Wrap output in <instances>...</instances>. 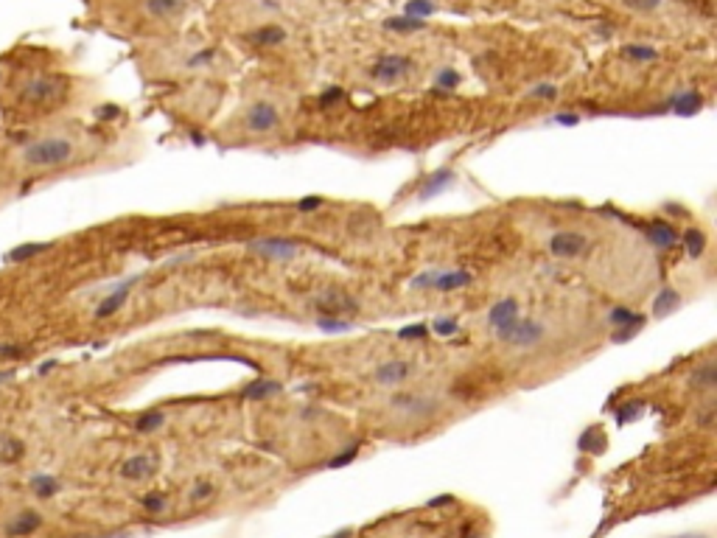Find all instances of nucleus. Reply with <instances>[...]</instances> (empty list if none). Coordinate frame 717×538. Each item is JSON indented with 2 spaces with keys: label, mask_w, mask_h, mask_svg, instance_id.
<instances>
[{
  "label": "nucleus",
  "mask_w": 717,
  "mask_h": 538,
  "mask_svg": "<svg viewBox=\"0 0 717 538\" xmlns=\"http://www.w3.org/2000/svg\"><path fill=\"white\" fill-rule=\"evenodd\" d=\"M73 157H76L73 140L59 137V135L40 137L23 149V163L34 165V168H59V165H68Z\"/></svg>",
  "instance_id": "obj_1"
},
{
  "label": "nucleus",
  "mask_w": 717,
  "mask_h": 538,
  "mask_svg": "<svg viewBox=\"0 0 717 538\" xmlns=\"http://www.w3.org/2000/svg\"><path fill=\"white\" fill-rule=\"evenodd\" d=\"M20 101L26 107H37V110H45V107H54L59 104L65 96H68V79L59 76V73H40L34 79H29L23 87H20Z\"/></svg>",
  "instance_id": "obj_2"
},
{
  "label": "nucleus",
  "mask_w": 717,
  "mask_h": 538,
  "mask_svg": "<svg viewBox=\"0 0 717 538\" xmlns=\"http://www.w3.org/2000/svg\"><path fill=\"white\" fill-rule=\"evenodd\" d=\"M496 336L507 345H515V348H532L544 339V325L541 322H532V320H521L515 317L513 322H507L504 328H496Z\"/></svg>",
  "instance_id": "obj_3"
},
{
  "label": "nucleus",
  "mask_w": 717,
  "mask_h": 538,
  "mask_svg": "<svg viewBox=\"0 0 717 538\" xmlns=\"http://www.w3.org/2000/svg\"><path fill=\"white\" fill-rule=\"evenodd\" d=\"M314 308L319 311V317H336V320H342V317H350V314L358 311V300H356L353 294H347V292L328 289V292H322V294L314 297Z\"/></svg>",
  "instance_id": "obj_4"
},
{
  "label": "nucleus",
  "mask_w": 717,
  "mask_h": 538,
  "mask_svg": "<svg viewBox=\"0 0 717 538\" xmlns=\"http://www.w3.org/2000/svg\"><path fill=\"white\" fill-rule=\"evenodd\" d=\"M589 247H591V239L578 230H558L550 239V253L558 258H580L589 253Z\"/></svg>",
  "instance_id": "obj_5"
},
{
  "label": "nucleus",
  "mask_w": 717,
  "mask_h": 538,
  "mask_svg": "<svg viewBox=\"0 0 717 538\" xmlns=\"http://www.w3.org/2000/svg\"><path fill=\"white\" fill-rule=\"evenodd\" d=\"M409 68H412V62H409L407 57H401V54H387V57H382V59L370 68V79L379 82V84H395L398 79H404V76L409 73Z\"/></svg>",
  "instance_id": "obj_6"
},
{
  "label": "nucleus",
  "mask_w": 717,
  "mask_h": 538,
  "mask_svg": "<svg viewBox=\"0 0 717 538\" xmlns=\"http://www.w3.org/2000/svg\"><path fill=\"white\" fill-rule=\"evenodd\" d=\"M45 524V516L34 507H26L20 513H15L6 524H3V535L6 538H31L34 532H40Z\"/></svg>",
  "instance_id": "obj_7"
},
{
  "label": "nucleus",
  "mask_w": 717,
  "mask_h": 538,
  "mask_svg": "<svg viewBox=\"0 0 717 538\" xmlns=\"http://www.w3.org/2000/svg\"><path fill=\"white\" fill-rule=\"evenodd\" d=\"M244 124H247L250 132L264 135V132H272V129L280 126V112L269 101H255V104H250V110L244 115Z\"/></svg>",
  "instance_id": "obj_8"
},
{
  "label": "nucleus",
  "mask_w": 717,
  "mask_h": 538,
  "mask_svg": "<svg viewBox=\"0 0 717 538\" xmlns=\"http://www.w3.org/2000/svg\"><path fill=\"white\" fill-rule=\"evenodd\" d=\"M140 281V275H132V278H126L123 283H118L98 306H96V320H110L112 314H118L121 308H123V303L129 300V292H132V286Z\"/></svg>",
  "instance_id": "obj_9"
},
{
  "label": "nucleus",
  "mask_w": 717,
  "mask_h": 538,
  "mask_svg": "<svg viewBox=\"0 0 717 538\" xmlns=\"http://www.w3.org/2000/svg\"><path fill=\"white\" fill-rule=\"evenodd\" d=\"M121 477L129 482H143L157 471V457L154 454H132L121 463Z\"/></svg>",
  "instance_id": "obj_10"
},
{
  "label": "nucleus",
  "mask_w": 717,
  "mask_h": 538,
  "mask_svg": "<svg viewBox=\"0 0 717 538\" xmlns=\"http://www.w3.org/2000/svg\"><path fill=\"white\" fill-rule=\"evenodd\" d=\"M407 376H409V362H404V359H387V362H382L379 371H376V382L382 387H395Z\"/></svg>",
  "instance_id": "obj_11"
},
{
  "label": "nucleus",
  "mask_w": 717,
  "mask_h": 538,
  "mask_svg": "<svg viewBox=\"0 0 717 538\" xmlns=\"http://www.w3.org/2000/svg\"><path fill=\"white\" fill-rule=\"evenodd\" d=\"M247 250L264 253V255H272V258H292L297 253V244L286 241V239H258V241H250Z\"/></svg>",
  "instance_id": "obj_12"
},
{
  "label": "nucleus",
  "mask_w": 717,
  "mask_h": 538,
  "mask_svg": "<svg viewBox=\"0 0 717 538\" xmlns=\"http://www.w3.org/2000/svg\"><path fill=\"white\" fill-rule=\"evenodd\" d=\"M393 410L398 412H407V415H426L435 410V401L432 398H423V396H415V393H398L393 396Z\"/></svg>",
  "instance_id": "obj_13"
},
{
  "label": "nucleus",
  "mask_w": 717,
  "mask_h": 538,
  "mask_svg": "<svg viewBox=\"0 0 717 538\" xmlns=\"http://www.w3.org/2000/svg\"><path fill=\"white\" fill-rule=\"evenodd\" d=\"M515 317H518V300H515V297H501V300L493 303L490 311H488L490 328H504V325L513 322Z\"/></svg>",
  "instance_id": "obj_14"
},
{
  "label": "nucleus",
  "mask_w": 717,
  "mask_h": 538,
  "mask_svg": "<svg viewBox=\"0 0 717 538\" xmlns=\"http://www.w3.org/2000/svg\"><path fill=\"white\" fill-rule=\"evenodd\" d=\"M647 239H650V244L658 247V250H672V247H678V241H681V236L675 233V227L667 225V222H653V225L647 227Z\"/></svg>",
  "instance_id": "obj_15"
},
{
  "label": "nucleus",
  "mask_w": 717,
  "mask_h": 538,
  "mask_svg": "<svg viewBox=\"0 0 717 538\" xmlns=\"http://www.w3.org/2000/svg\"><path fill=\"white\" fill-rule=\"evenodd\" d=\"M26 457V443L17 435H0V463L17 465Z\"/></svg>",
  "instance_id": "obj_16"
},
{
  "label": "nucleus",
  "mask_w": 717,
  "mask_h": 538,
  "mask_svg": "<svg viewBox=\"0 0 717 538\" xmlns=\"http://www.w3.org/2000/svg\"><path fill=\"white\" fill-rule=\"evenodd\" d=\"M700 107H703V98H700L697 90H684V93H678V96L670 98V110H672L675 115H684V118L695 115Z\"/></svg>",
  "instance_id": "obj_17"
},
{
  "label": "nucleus",
  "mask_w": 717,
  "mask_h": 538,
  "mask_svg": "<svg viewBox=\"0 0 717 538\" xmlns=\"http://www.w3.org/2000/svg\"><path fill=\"white\" fill-rule=\"evenodd\" d=\"M474 281V275L468 269H440L437 281H435V289L437 292H454V289H462Z\"/></svg>",
  "instance_id": "obj_18"
},
{
  "label": "nucleus",
  "mask_w": 717,
  "mask_h": 538,
  "mask_svg": "<svg viewBox=\"0 0 717 538\" xmlns=\"http://www.w3.org/2000/svg\"><path fill=\"white\" fill-rule=\"evenodd\" d=\"M283 387H280V382H275V379H258V382H250L247 387H244V398L247 401H264V398H269V396H278Z\"/></svg>",
  "instance_id": "obj_19"
},
{
  "label": "nucleus",
  "mask_w": 717,
  "mask_h": 538,
  "mask_svg": "<svg viewBox=\"0 0 717 538\" xmlns=\"http://www.w3.org/2000/svg\"><path fill=\"white\" fill-rule=\"evenodd\" d=\"M59 488H62V482L54 474H34L31 477V491H34L37 499H54L59 493Z\"/></svg>",
  "instance_id": "obj_20"
},
{
  "label": "nucleus",
  "mask_w": 717,
  "mask_h": 538,
  "mask_svg": "<svg viewBox=\"0 0 717 538\" xmlns=\"http://www.w3.org/2000/svg\"><path fill=\"white\" fill-rule=\"evenodd\" d=\"M286 40V31L280 26H261L252 34H247V43L252 45H280Z\"/></svg>",
  "instance_id": "obj_21"
},
{
  "label": "nucleus",
  "mask_w": 717,
  "mask_h": 538,
  "mask_svg": "<svg viewBox=\"0 0 717 538\" xmlns=\"http://www.w3.org/2000/svg\"><path fill=\"white\" fill-rule=\"evenodd\" d=\"M678 306H681L678 292L667 286V289H661V292L656 294V300H653V317H667V314H672Z\"/></svg>",
  "instance_id": "obj_22"
},
{
  "label": "nucleus",
  "mask_w": 717,
  "mask_h": 538,
  "mask_svg": "<svg viewBox=\"0 0 717 538\" xmlns=\"http://www.w3.org/2000/svg\"><path fill=\"white\" fill-rule=\"evenodd\" d=\"M451 177H454V174H451L448 168H440V171H435V174L426 179V186L421 188V194H418V197H421V200H432L435 194H440L443 188H448Z\"/></svg>",
  "instance_id": "obj_23"
},
{
  "label": "nucleus",
  "mask_w": 717,
  "mask_h": 538,
  "mask_svg": "<svg viewBox=\"0 0 717 538\" xmlns=\"http://www.w3.org/2000/svg\"><path fill=\"white\" fill-rule=\"evenodd\" d=\"M384 29L387 31H398V34H412V31H423L426 29V20H418V17H387L384 20Z\"/></svg>",
  "instance_id": "obj_24"
},
{
  "label": "nucleus",
  "mask_w": 717,
  "mask_h": 538,
  "mask_svg": "<svg viewBox=\"0 0 717 538\" xmlns=\"http://www.w3.org/2000/svg\"><path fill=\"white\" fill-rule=\"evenodd\" d=\"M163 424H165V415H163L160 410H149V412H140V415L135 418V432H137V435H151V432H157Z\"/></svg>",
  "instance_id": "obj_25"
},
{
  "label": "nucleus",
  "mask_w": 717,
  "mask_h": 538,
  "mask_svg": "<svg viewBox=\"0 0 717 538\" xmlns=\"http://www.w3.org/2000/svg\"><path fill=\"white\" fill-rule=\"evenodd\" d=\"M51 247V241H34V244H20V247H15L9 255H6V261H12V264H23V261H29V258H34V255H40V253H45Z\"/></svg>",
  "instance_id": "obj_26"
},
{
  "label": "nucleus",
  "mask_w": 717,
  "mask_h": 538,
  "mask_svg": "<svg viewBox=\"0 0 717 538\" xmlns=\"http://www.w3.org/2000/svg\"><path fill=\"white\" fill-rule=\"evenodd\" d=\"M186 0H146V12L151 17H171L174 12L183 9Z\"/></svg>",
  "instance_id": "obj_27"
},
{
  "label": "nucleus",
  "mask_w": 717,
  "mask_h": 538,
  "mask_svg": "<svg viewBox=\"0 0 717 538\" xmlns=\"http://www.w3.org/2000/svg\"><path fill=\"white\" fill-rule=\"evenodd\" d=\"M681 241H684L689 258H700V255L706 253V236H703L700 230H695V227H689V230L681 236Z\"/></svg>",
  "instance_id": "obj_28"
},
{
  "label": "nucleus",
  "mask_w": 717,
  "mask_h": 538,
  "mask_svg": "<svg viewBox=\"0 0 717 538\" xmlns=\"http://www.w3.org/2000/svg\"><path fill=\"white\" fill-rule=\"evenodd\" d=\"M689 382H692V387H695V390H711V387H714V382H717V376H714V365H711V362H703V365L692 373V379H689Z\"/></svg>",
  "instance_id": "obj_29"
},
{
  "label": "nucleus",
  "mask_w": 717,
  "mask_h": 538,
  "mask_svg": "<svg viewBox=\"0 0 717 538\" xmlns=\"http://www.w3.org/2000/svg\"><path fill=\"white\" fill-rule=\"evenodd\" d=\"M608 320H611V325H617V328H622V325H642L644 322V317L642 314H636V311H631V308H614L611 314H608Z\"/></svg>",
  "instance_id": "obj_30"
},
{
  "label": "nucleus",
  "mask_w": 717,
  "mask_h": 538,
  "mask_svg": "<svg viewBox=\"0 0 717 538\" xmlns=\"http://www.w3.org/2000/svg\"><path fill=\"white\" fill-rule=\"evenodd\" d=\"M404 15H407V17L426 20V17L435 15V3H432V0H409V3L404 6Z\"/></svg>",
  "instance_id": "obj_31"
},
{
  "label": "nucleus",
  "mask_w": 717,
  "mask_h": 538,
  "mask_svg": "<svg viewBox=\"0 0 717 538\" xmlns=\"http://www.w3.org/2000/svg\"><path fill=\"white\" fill-rule=\"evenodd\" d=\"M622 54L628 59H633V62H653V59H658V51L650 48V45H625Z\"/></svg>",
  "instance_id": "obj_32"
},
{
  "label": "nucleus",
  "mask_w": 717,
  "mask_h": 538,
  "mask_svg": "<svg viewBox=\"0 0 717 538\" xmlns=\"http://www.w3.org/2000/svg\"><path fill=\"white\" fill-rule=\"evenodd\" d=\"M216 496V488H213V482H208V479H202V482H197L194 488H191V502L194 505H205V502H211Z\"/></svg>",
  "instance_id": "obj_33"
},
{
  "label": "nucleus",
  "mask_w": 717,
  "mask_h": 538,
  "mask_svg": "<svg viewBox=\"0 0 717 538\" xmlns=\"http://www.w3.org/2000/svg\"><path fill=\"white\" fill-rule=\"evenodd\" d=\"M317 325H319L322 331H328V334H342V331H350V328H353L350 320H336V317H319Z\"/></svg>",
  "instance_id": "obj_34"
},
{
  "label": "nucleus",
  "mask_w": 717,
  "mask_h": 538,
  "mask_svg": "<svg viewBox=\"0 0 717 538\" xmlns=\"http://www.w3.org/2000/svg\"><path fill=\"white\" fill-rule=\"evenodd\" d=\"M432 331H435L437 336H454V334L460 331V325H457L454 317H437V320L432 322Z\"/></svg>",
  "instance_id": "obj_35"
},
{
  "label": "nucleus",
  "mask_w": 717,
  "mask_h": 538,
  "mask_svg": "<svg viewBox=\"0 0 717 538\" xmlns=\"http://www.w3.org/2000/svg\"><path fill=\"white\" fill-rule=\"evenodd\" d=\"M23 356H26V348H23V345L0 339V362H9V359H23Z\"/></svg>",
  "instance_id": "obj_36"
},
{
  "label": "nucleus",
  "mask_w": 717,
  "mask_h": 538,
  "mask_svg": "<svg viewBox=\"0 0 717 538\" xmlns=\"http://www.w3.org/2000/svg\"><path fill=\"white\" fill-rule=\"evenodd\" d=\"M437 275H440V269H423L421 275H415L412 278V289H435V281H437Z\"/></svg>",
  "instance_id": "obj_37"
},
{
  "label": "nucleus",
  "mask_w": 717,
  "mask_h": 538,
  "mask_svg": "<svg viewBox=\"0 0 717 538\" xmlns=\"http://www.w3.org/2000/svg\"><path fill=\"white\" fill-rule=\"evenodd\" d=\"M605 446V438L597 432V429H589L583 438H580V449H586V451H600Z\"/></svg>",
  "instance_id": "obj_38"
},
{
  "label": "nucleus",
  "mask_w": 717,
  "mask_h": 538,
  "mask_svg": "<svg viewBox=\"0 0 717 538\" xmlns=\"http://www.w3.org/2000/svg\"><path fill=\"white\" fill-rule=\"evenodd\" d=\"M529 96H532V98H544V101H555V98H558V87H555L552 82H544V84H535V87L529 90Z\"/></svg>",
  "instance_id": "obj_39"
},
{
  "label": "nucleus",
  "mask_w": 717,
  "mask_h": 538,
  "mask_svg": "<svg viewBox=\"0 0 717 538\" xmlns=\"http://www.w3.org/2000/svg\"><path fill=\"white\" fill-rule=\"evenodd\" d=\"M622 3H625L631 12H642V15H647V12H656V9L661 6V0H622Z\"/></svg>",
  "instance_id": "obj_40"
},
{
  "label": "nucleus",
  "mask_w": 717,
  "mask_h": 538,
  "mask_svg": "<svg viewBox=\"0 0 717 538\" xmlns=\"http://www.w3.org/2000/svg\"><path fill=\"white\" fill-rule=\"evenodd\" d=\"M426 334H429V328L423 322H415V325H404L398 331V339H423Z\"/></svg>",
  "instance_id": "obj_41"
},
{
  "label": "nucleus",
  "mask_w": 717,
  "mask_h": 538,
  "mask_svg": "<svg viewBox=\"0 0 717 538\" xmlns=\"http://www.w3.org/2000/svg\"><path fill=\"white\" fill-rule=\"evenodd\" d=\"M140 502H143V507H146L149 513H163V510H165V496H163V493H146Z\"/></svg>",
  "instance_id": "obj_42"
},
{
  "label": "nucleus",
  "mask_w": 717,
  "mask_h": 538,
  "mask_svg": "<svg viewBox=\"0 0 717 538\" xmlns=\"http://www.w3.org/2000/svg\"><path fill=\"white\" fill-rule=\"evenodd\" d=\"M457 84H460V73H457V70H448V68H446V70L437 73V90H440V87L454 90Z\"/></svg>",
  "instance_id": "obj_43"
},
{
  "label": "nucleus",
  "mask_w": 717,
  "mask_h": 538,
  "mask_svg": "<svg viewBox=\"0 0 717 538\" xmlns=\"http://www.w3.org/2000/svg\"><path fill=\"white\" fill-rule=\"evenodd\" d=\"M642 407H644L642 401H631V407L625 404V407L619 410V415H617V418H619V424H625V421H633V418H639V415H642Z\"/></svg>",
  "instance_id": "obj_44"
},
{
  "label": "nucleus",
  "mask_w": 717,
  "mask_h": 538,
  "mask_svg": "<svg viewBox=\"0 0 717 538\" xmlns=\"http://www.w3.org/2000/svg\"><path fill=\"white\" fill-rule=\"evenodd\" d=\"M358 454V446H347V451H342V454H336V457H331L328 460V468H339V465H347L353 457Z\"/></svg>",
  "instance_id": "obj_45"
},
{
  "label": "nucleus",
  "mask_w": 717,
  "mask_h": 538,
  "mask_svg": "<svg viewBox=\"0 0 717 538\" xmlns=\"http://www.w3.org/2000/svg\"><path fill=\"white\" fill-rule=\"evenodd\" d=\"M552 124H561V126H578L580 124V115H569V112H561L552 118Z\"/></svg>",
  "instance_id": "obj_46"
},
{
  "label": "nucleus",
  "mask_w": 717,
  "mask_h": 538,
  "mask_svg": "<svg viewBox=\"0 0 717 538\" xmlns=\"http://www.w3.org/2000/svg\"><path fill=\"white\" fill-rule=\"evenodd\" d=\"M317 208H322V200H319V197H305V200L297 202V211H317Z\"/></svg>",
  "instance_id": "obj_47"
},
{
  "label": "nucleus",
  "mask_w": 717,
  "mask_h": 538,
  "mask_svg": "<svg viewBox=\"0 0 717 538\" xmlns=\"http://www.w3.org/2000/svg\"><path fill=\"white\" fill-rule=\"evenodd\" d=\"M339 98H342V87H331V90L319 98V104H322V107H331V104H333V101H339Z\"/></svg>",
  "instance_id": "obj_48"
},
{
  "label": "nucleus",
  "mask_w": 717,
  "mask_h": 538,
  "mask_svg": "<svg viewBox=\"0 0 717 538\" xmlns=\"http://www.w3.org/2000/svg\"><path fill=\"white\" fill-rule=\"evenodd\" d=\"M636 328H639V325H622V328H617L614 339H617V342H625V339H631V336L636 334Z\"/></svg>",
  "instance_id": "obj_49"
},
{
  "label": "nucleus",
  "mask_w": 717,
  "mask_h": 538,
  "mask_svg": "<svg viewBox=\"0 0 717 538\" xmlns=\"http://www.w3.org/2000/svg\"><path fill=\"white\" fill-rule=\"evenodd\" d=\"M213 59V51H205V54H197V57H191L188 59V68H197V65H205V62H211Z\"/></svg>",
  "instance_id": "obj_50"
},
{
  "label": "nucleus",
  "mask_w": 717,
  "mask_h": 538,
  "mask_svg": "<svg viewBox=\"0 0 717 538\" xmlns=\"http://www.w3.org/2000/svg\"><path fill=\"white\" fill-rule=\"evenodd\" d=\"M118 115V107H101L98 110V118H115Z\"/></svg>",
  "instance_id": "obj_51"
},
{
  "label": "nucleus",
  "mask_w": 717,
  "mask_h": 538,
  "mask_svg": "<svg viewBox=\"0 0 717 538\" xmlns=\"http://www.w3.org/2000/svg\"><path fill=\"white\" fill-rule=\"evenodd\" d=\"M54 368H56V359H51V362L40 365V373H48V371H54Z\"/></svg>",
  "instance_id": "obj_52"
},
{
  "label": "nucleus",
  "mask_w": 717,
  "mask_h": 538,
  "mask_svg": "<svg viewBox=\"0 0 717 538\" xmlns=\"http://www.w3.org/2000/svg\"><path fill=\"white\" fill-rule=\"evenodd\" d=\"M446 502H451V496H440V499H432V502H429V507H437V505H446Z\"/></svg>",
  "instance_id": "obj_53"
},
{
  "label": "nucleus",
  "mask_w": 717,
  "mask_h": 538,
  "mask_svg": "<svg viewBox=\"0 0 717 538\" xmlns=\"http://www.w3.org/2000/svg\"><path fill=\"white\" fill-rule=\"evenodd\" d=\"M3 382H12V373H9V371H0V384H3Z\"/></svg>",
  "instance_id": "obj_54"
},
{
  "label": "nucleus",
  "mask_w": 717,
  "mask_h": 538,
  "mask_svg": "<svg viewBox=\"0 0 717 538\" xmlns=\"http://www.w3.org/2000/svg\"><path fill=\"white\" fill-rule=\"evenodd\" d=\"M104 538H132L129 532H115V535H104Z\"/></svg>",
  "instance_id": "obj_55"
},
{
  "label": "nucleus",
  "mask_w": 717,
  "mask_h": 538,
  "mask_svg": "<svg viewBox=\"0 0 717 538\" xmlns=\"http://www.w3.org/2000/svg\"><path fill=\"white\" fill-rule=\"evenodd\" d=\"M678 538H703V535H678Z\"/></svg>",
  "instance_id": "obj_56"
}]
</instances>
